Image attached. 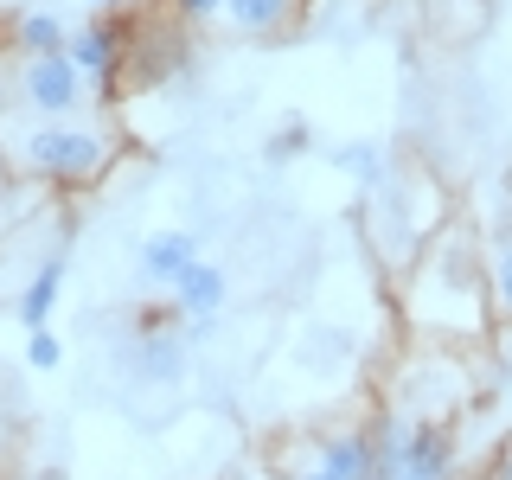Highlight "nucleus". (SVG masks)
Instances as JSON below:
<instances>
[{
  "label": "nucleus",
  "instance_id": "dca6fc26",
  "mask_svg": "<svg viewBox=\"0 0 512 480\" xmlns=\"http://www.w3.org/2000/svg\"><path fill=\"white\" fill-rule=\"evenodd\" d=\"M308 122H301V116H288L282 128H276V135H269V160H276V167H282V160H295V154H308Z\"/></svg>",
  "mask_w": 512,
  "mask_h": 480
},
{
  "label": "nucleus",
  "instance_id": "9d476101",
  "mask_svg": "<svg viewBox=\"0 0 512 480\" xmlns=\"http://www.w3.org/2000/svg\"><path fill=\"white\" fill-rule=\"evenodd\" d=\"M64 269H71V263H64V250H52V256H45V263L26 276L20 301H13V308H20V327H26V333H45V327H52V308L64 301Z\"/></svg>",
  "mask_w": 512,
  "mask_h": 480
},
{
  "label": "nucleus",
  "instance_id": "f03ea898",
  "mask_svg": "<svg viewBox=\"0 0 512 480\" xmlns=\"http://www.w3.org/2000/svg\"><path fill=\"white\" fill-rule=\"evenodd\" d=\"M448 218H455V205H448V192H442L436 173H429L423 160H410V167L397 160V173L365 199V244H372L378 269L397 282L416 256L436 244V231Z\"/></svg>",
  "mask_w": 512,
  "mask_h": 480
},
{
  "label": "nucleus",
  "instance_id": "a211bd4d",
  "mask_svg": "<svg viewBox=\"0 0 512 480\" xmlns=\"http://www.w3.org/2000/svg\"><path fill=\"white\" fill-rule=\"evenodd\" d=\"M480 480H512V429L493 442V455H487V468H480Z\"/></svg>",
  "mask_w": 512,
  "mask_h": 480
},
{
  "label": "nucleus",
  "instance_id": "39448f33",
  "mask_svg": "<svg viewBox=\"0 0 512 480\" xmlns=\"http://www.w3.org/2000/svg\"><path fill=\"white\" fill-rule=\"evenodd\" d=\"M135 7L122 13H96V20H77L71 32V64L84 71V84L96 96H116L128 84V45H135Z\"/></svg>",
  "mask_w": 512,
  "mask_h": 480
},
{
  "label": "nucleus",
  "instance_id": "423d86ee",
  "mask_svg": "<svg viewBox=\"0 0 512 480\" xmlns=\"http://www.w3.org/2000/svg\"><path fill=\"white\" fill-rule=\"evenodd\" d=\"M13 90H20V103H26L39 122L77 116V109H84V96H90V84H84V71L71 64V52H64V58H20Z\"/></svg>",
  "mask_w": 512,
  "mask_h": 480
},
{
  "label": "nucleus",
  "instance_id": "f8f14e48",
  "mask_svg": "<svg viewBox=\"0 0 512 480\" xmlns=\"http://www.w3.org/2000/svg\"><path fill=\"white\" fill-rule=\"evenodd\" d=\"M167 295L180 301L186 320H218V314H224V295H231V276H224L218 263H192L186 276L167 288Z\"/></svg>",
  "mask_w": 512,
  "mask_h": 480
},
{
  "label": "nucleus",
  "instance_id": "7ed1b4c3",
  "mask_svg": "<svg viewBox=\"0 0 512 480\" xmlns=\"http://www.w3.org/2000/svg\"><path fill=\"white\" fill-rule=\"evenodd\" d=\"M20 173H32L39 186L52 192H90L116 167V135L90 122H32L20 135Z\"/></svg>",
  "mask_w": 512,
  "mask_h": 480
},
{
  "label": "nucleus",
  "instance_id": "ddd939ff",
  "mask_svg": "<svg viewBox=\"0 0 512 480\" xmlns=\"http://www.w3.org/2000/svg\"><path fill=\"white\" fill-rule=\"evenodd\" d=\"M327 160H333V167H340L346 180L365 192V199H372V192H378V186H384V180H391V173H397V160L384 154L378 141H340V148H333Z\"/></svg>",
  "mask_w": 512,
  "mask_h": 480
},
{
  "label": "nucleus",
  "instance_id": "6e6552de",
  "mask_svg": "<svg viewBox=\"0 0 512 480\" xmlns=\"http://www.w3.org/2000/svg\"><path fill=\"white\" fill-rule=\"evenodd\" d=\"M71 32L77 26L64 20L58 7H20L7 20V45L20 58H64V52H71Z\"/></svg>",
  "mask_w": 512,
  "mask_h": 480
},
{
  "label": "nucleus",
  "instance_id": "412c9836",
  "mask_svg": "<svg viewBox=\"0 0 512 480\" xmlns=\"http://www.w3.org/2000/svg\"><path fill=\"white\" fill-rule=\"evenodd\" d=\"M84 7H96V13H122V7H135V0H84Z\"/></svg>",
  "mask_w": 512,
  "mask_h": 480
},
{
  "label": "nucleus",
  "instance_id": "f257e3e1",
  "mask_svg": "<svg viewBox=\"0 0 512 480\" xmlns=\"http://www.w3.org/2000/svg\"><path fill=\"white\" fill-rule=\"evenodd\" d=\"M397 314H404L410 340L487 352L500 320H493V295H487V244H480V224H468V218L442 224L436 244L397 276Z\"/></svg>",
  "mask_w": 512,
  "mask_h": 480
},
{
  "label": "nucleus",
  "instance_id": "20e7f679",
  "mask_svg": "<svg viewBox=\"0 0 512 480\" xmlns=\"http://www.w3.org/2000/svg\"><path fill=\"white\" fill-rule=\"evenodd\" d=\"M378 423V468L372 480H455L461 436L455 423H404L397 410H372Z\"/></svg>",
  "mask_w": 512,
  "mask_h": 480
},
{
  "label": "nucleus",
  "instance_id": "4468645a",
  "mask_svg": "<svg viewBox=\"0 0 512 480\" xmlns=\"http://www.w3.org/2000/svg\"><path fill=\"white\" fill-rule=\"evenodd\" d=\"M480 244H487V295H493V320L512 327V224H493V231H480Z\"/></svg>",
  "mask_w": 512,
  "mask_h": 480
},
{
  "label": "nucleus",
  "instance_id": "9b49d317",
  "mask_svg": "<svg viewBox=\"0 0 512 480\" xmlns=\"http://www.w3.org/2000/svg\"><path fill=\"white\" fill-rule=\"evenodd\" d=\"M192 263H199L192 231H154L148 244H141V282H148V288H173Z\"/></svg>",
  "mask_w": 512,
  "mask_h": 480
},
{
  "label": "nucleus",
  "instance_id": "2eb2a0df",
  "mask_svg": "<svg viewBox=\"0 0 512 480\" xmlns=\"http://www.w3.org/2000/svg\"><path fill=\"white\" fill-rule=\"evenodd\" d=\"M160 20L192 32V26H205V20H224V0H160Z\"/></svg>",
  "mask_w": 512,
  "mask_h": 480
},
{
  "label": "nucleus",
  "instance_id": "0eeeda50",
  "mask_svg": "<svg viewBox=\"0 0 512 480\" xmlns=\"http://www.w3.org/2000/svg\"><path fill=\"white\" fill-rule=\"evenodd\" d=\"M308 455L333 480H372V468H378V423L372 416H346V423H333V429H314Z\"/></svg>",
  "mask_w": 512,
  "mask_h": 480
},
{
  "label": "nucleus",
  "instance_id": "aec40b11",
  "mask_svg": "<svg viewBox=\"0 0 512 480\" xmlns=\"http://www.w3.org/2000/svg\"><path fill=\"white\" fill-rule=\"evenodd\" d=\"M276 474H282V480H333V474H327V468H320V461H314V455H301V461H282V468H276Z\"/></svg>",
  "mask_w": 512,
  "mask_h": 480
},
{
  "label": "nucleus",
  "instance_id": "f3484780",
  "mask_svg": "<svg viewBox=\"0 0 512 480\" xmlns=\"http://www.w3.org/2000/svg\"><path fill=\"white\" fill-rule=\"evenodd\" d=\"M26 365H32V372H58V365H64V340H58L52 327L26 333Z\"/></svg>",
  "mask_w": 512,
  "mask_h": 480
},
{
  "label": "nucleus",
  "instance_id": "6ab92c4d",
  "mask_svg": "<svg viewBox=\"0 0 512 480\" xmlns=\"http://www.w3.org/2000/svg\"><path fill=\"white\" fill-rule=\"evenodd\" d=\"M487 359H493V372H500V378H512V327H493Z\"/></svg>",
  "mask_w": 512,
  "mask_h": 480
},
{
  "label": "nucleus",
  "instance_id": "1a4fd4ad",
  "mask_svg": "<svg viewBox=\"0 0 512 480\" xmlns=\"http://www.w3.org/2000/svg\"><path fill=\"white\" fill-rule=\"evenodd\" d=\"M308 13V0H224V26L244 39H282Z\"/></svg>",
  "mask_w": 512,
  "mask_h": 480
},
{
  "label": "nucleus",
  "instance_id": "4be33fe9",
  "mask_svg": "<svg viewBox=\"0 0 512 480\" xmlns=\"http://www.w3.org/2000/svg\"><path fill=\"white\" fill-rule=\"evenodd\" d=\"M7 96H13V84H7V52H0V109H7Z\"/></svg>",
  "mask_w": 512,
  "mask_h": 480
}]
</instances>
